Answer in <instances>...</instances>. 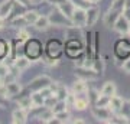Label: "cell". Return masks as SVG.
<instances>
[{
  "label": "cell",
  "mask_w": 130,
  "mask_h": 124,
  "mask_svg": "<svg viewBox=\"0 0 130 124\" xmlns=\"http://www.w3.org/2000/svg\"><path fill=\"white\" fill-rule=\"evenodd\" d=\"M25 20H26V23H30V25H33V23L36 22V19L39 17V14L36 13V12H26V13L23 14Z\"/></svg>",
  "instance_id": "21"
},
{
  "label": "cell",
  "mask_w": 130,
  "mask_h": 124,
  "mask_svg": "<svg viewBox=\"0 0 130 124\" xmlns=\"http://www.w3.org/2000/svg\"><path fill=\"white\" fill-rule=\"evenodd\" d=\"M72 90H74L75 94H81V92H85V91H87V84H85V81H84V79H79V81H77V82L74 84Z\"/></svg>",
  "instance_id": "19"
},
{
  "label": "cell",
  "mask_w": 130,
  "mask_h": 124,
  "mask_svg": "<svg viewBox=\"0 0 130 124\" xmlns=\"http://www.w3.org/2000/svg\"><path fill=\"white\" fill-rule=\"evenodd\" d=\"M55 118L59 121V123H64L67 120L70 118V114H68V111L64 110V111H59V113H55Z\"/></svg>",
  "instance_id": "22"
},
{
  "label": "cell",
  "mask_w": 130,
  "mask_h": 124,
  "mask_svg": "<svg viewBox=\"0 0 130 124\" xmlns=\"http://www.w3.org/2000/svg\"><path fill=\"white\" fill-rule=\"evenodd\" d=\"M56 6H58V9L61 10V13L64 14V16H67V17L71 19V14H72V12H74L75 6L71 3L70 0H62V2L58 3Z\"/></svg>",
  "instance_id": "7"
},
{
  "label": "cell",
  "mask_w": 130,
  "mask_h": 124,
  "mask_svg": "<svg viewBox=\"0 0 130 124\" xmlns=\"http://www.w3.org/2000/svg\"><path fill=\"white\" fill-rule=\"evenodd\" d=\"M71 123H78V124H81V123H84V121H83V120H81V118H77V120H71Z\"/></svg>",
  "instance_id": "30"
},
{
  "label": "cell",
  "mask_w": 130,
  "mask_h": 124,
  "mask_svg": "<svg viewBox=\"0 0 130 124\" xmlns=\"http://www.w3.org/2000/svg\"><path fill=\"white\" fill-rule=\"evenodd\" d=\"M12 10H13V2H12V0L3 2V3L0 5V17L6 19L10 13H12Z\"/></svg>",
  "instance_id": "11"
},
{
  "label": "cell",
  "mask_w": 130,
  "mask_h": 124,
  "mask_svg": "<svg viewBox=\"0 0 130 124\" xmlns=\"http://www.w3.org/2000/svg\"><path fill=\"white\" fill-rule=\"evenodd\" d=\"M7 52H9V46L6 45L5 42H0V56L6 55Z\"/></svg>",
  "instance_id": "27"
},
{
  "label": "cell",
  "mask_w": 130,
  "mask_h": 124,
  "mask_svg": "<svg viewBox=\"0 0 130 124\" xmlns=\"http://www.w3.org/2000/svg\"><path fill=\"white\" fill-rule=\"evenodd\" d=\"M65 104L67 105H70V107H74V102H75V97L74 94H67V97H65Z\"/></svg>",
  "instance_id": "25"
},
{
  "label": "cell",
  "mask_w": 130,
  "mask_h": 124,
  "mask_svg": "<svg viewBox=\"0 0 130 124\" xmlns=\"http://www.w3.org/2000/svg\"><path fill=\"white\" fill-rule=\"evenodd\" d=\"M129 32H130V29H129Z\"/></svg>",
  "instance_id": "35"
},
{
  "label": "cell",
  "mask_w": 130,
  "mask_h": 124,
  "mask_svg": "<svg viewBox=\"0 0 130 124\" xmlns=\"http://www.w3.org/2000/svg\"><path fill=\"white\" fill-rule=\"evenodd\" d=\"M3 20H5V19H3V17H0V29H3V28H5V22H3Z\"/></svg>",
  "instance_id": "31"
},
{
  "label": "cell",
  "mask_w": 130,
  "mask_h": 124,
  "mask_svg": "<svg viewBox=\"0 0 130 124\" xmlns=\"http://www.w3.org/2000/svg\"><path fill=\"white\" fill-rule=\"evenodd\" d=\"M30 98H32L33 107H42V105H45V97L42 95L39 91H35V94H33Z\"/></svg>",
  "instance_id": "15"
},
{
  "label": "cell",
  "mask_w": 130,
  "mask_h": 124,
  "mask_svg": "<svg viewBox=\"0 0 130 124\" xmlns=\"http://www.w3.org/2000/svg\"><path fill=\"white\" fill-rule=\"evenodd\" d=\"M20 90H22V87H20L18 82H7L6 84V94H7V97H12V95L19 94Z\"/></svg>",
  "instance_id": "14"
},
{
  "label": "cell",
  "mask_w": 130,
  "mask_h": 124,
  "mask_svg": "<svg viewBox=\"0 0 130 124\" xmlns=\"http://www.w3.org/2000/svg\"><path fill=\"white\" fill-rule=\"evenodd\" d=\"M121 12H123V10H120V9H116V7H110L108 13H107V14H106V17H104V23H106L108 28H111L113 25H114V22L117 20V17L120 16Z\"/></svg>",
  "instance_id": "6"
},
{
  "label": "cell",
  "mask_w": 130,
  "mask_h": 124,
  "mask_svg": "<svg viewBox=\"0 0 130 124\" xmlns=\"http://www.w3.org/2000/svg\"><path fill=\"white\" fill-rule=\"evenodd\" d=\"M123 69H124L127 74H130V58L124 61V64H123Z\"/></svg>",
  "instance_id": "28"
},
{
  "label": "cell",
  "mask_w": 130,
  "mask_h": 124,
  "mask_svg": "<svg viewBox=\"0 0 130 124\" xmlns=\"http://www.w3.org/2000/svg\"><path fill=\"white\" fill-rule=\"evenodd\" d=\"M93 115L97 120H100V121H108L110 123V120H107V118H111V110L108 107L97 105L93 108Z\"/></svg>",
  "instance_id": "2"
},
{
  "label": "cell",
  "mask_w": 130,
  "mask_h": 124,
  "mask_svg": "<svg viewBox=\"0 0 130 124\" xmlns=\"http://www.w3.org/2000/svg\"><path fill=\"white\" fill-rule=\"evenodd\" d=\"M90 3H97V2H100V0H88Z\"/></svg>",
  "instance_id": "32"
},
{
  "label": "cell",
  "mask_w": 130,
  "mask_h": 124,
  "mask_svg": "<svg viewBox=\"0 0 130 124\" xmlns=\"http://www.w3.org/2000/svg\"><path fill=\"white\" fill-rule=\"evenodd\" d=\"M71 22L74 23L77 28H83L87 23V12L81 7H75L72 14H71Z\"/></svg>",
  "instance_id": "1"
},
{
  "label": "cell",
  "mask_w": 130,
  "mask_h": 124,
  "mask_svg": "<svg viewBox=\"0 0 130 124\" xmlns=\"http://www.w3.org/2000/svg\"><path fill=\"white\" fill-rule=\"evenodd\" d=\"M18 38H19V41L20 42H25V41H28L29 38H30V35H29V32H26L25 29H19Z\"/></svg>",
  "instance_id": "23"
},
{
  "label": "cell",
  "mask_w": 130,
  "mask_h": 124,
  "mask_svg": "<svg viewBox=\"0 0 130 124\" xmlns=\"http://www.w3.org/2000/svg\"><path fill=\"white\" fill-rule=\"evenodd\" d=\"M129 120H127V117H124V115H117V117H111V120H110V123H127Z\"/></svg>",
  "instance_id": "26"
},
{
  "label": "cell",
  "mask_w": 130,
  "mask_h": 124,
  "mask_svg": "<svg viewBox=\"0 0 130 124\" xmlns=\"http://www.w3.org/2000/svg\"><path fill=\"white\" fill-rule=\"evenodd\" d=\"M55 94H56V97H58V100H65V97H67V88L59 85Z\"/></svg>",
  "instance_id": "24"
},
{
  "label": "cell",
  "mask_w": 130,
  "mask_h": 124,
  "mask_svg": "<svg viewBox=\"0 0 130 124\" xmlns=\"http://www.w3.org/2000/svg\"><path fill=\"white\" fill-rule=\"evenodd\" d=\"M101 94L106 95V97H113L114 94H116V84L111 82V81L106 82L101 88Z\"/></svg>",
  "instance_id": "13"
},
{
  "label": "cell",
  "mask_w": 130,
  "mask_h": 124,
  "mask_svg": "<svg viewBox=\"0 0 130 124\" xmlns=\"http://www.w3.org/2000/svg\"><path fill=\"white\" fill-rule=\"evenodd\" d=\"M12 121H13L14 124H23L26 123V120H28V110H25V108H22V107H19V108H16V110L12 113Z\"/></svg>",
  "instance_id": "5"
},
{
  "label": "cell",
  "mask_w": 130,
  "mask_h": 124,
  "mask_svg": "<svg viewBox=\"0 0 130 124\" xmlns=\"http://www.w3.org/2000/svg\"><path fill=\"white\" fill-rule=\"evenodd\" d=\"M48 2H51V0H48Z\"/></svg>",
  "instance_id": "33"
},
{
  "label": "cell",
  "mask_w": 130,
  "mask_h": 124,
  "mask_svg": "<svg viewBox=\"0 0 130 124\" xmlns=\"http://www.w3.org/2000/svg\"><path fill=\"white\" fill-rule=\"evenodd\" d=\"M87 12V23H85V26H93L94 23L97 22L98 19V13H100V10L97 9V7H91V9L85 10Z\"/></svg>",
  "instance_id": "10"
},
{
  "label": "cell",
  "mask_w": 130,
  "mask_h": 124,
  "mask_svg": "<svg viewBox=\"0 0 130 124\" xmlns=\"http://www.w3.org/2000/svg\"><path fill=\"white\" fill-rule=\"evenodd\" d=\"M124 10H130V0H126V6H124Z\"/></svg>",
  "instance_id": "29"
},
{
  "label": "cell",
  "mask_w": 130,
  "mask_h": 124,
  "mask_svg": "<svg viewBox=\"0 0 130 124\" xmlns=\"http://www.w3.org/2000/svg\"><path fill=\"white\" fill-rule=\"evenodd\" d=\"M113 28L116 29L119 33H121V35H126V33H129V29H130V22L129 19L126 17V16H119L117 17V20L114 22V25H113Z\"/></svg>",
  "instance_id": "3"
},
{
  "label": "cell",
  "mask_w": 130,
  "mask_h": 124,
  "mask_svg": "<svg viewBox=\"0 0 130 124\" xmlns=\"http://www.w3.org/2000/svg\"><path fill=\"white\" fill-rule=\"evenodd\" d=\"M75 74H77L81 79H84V81H87V79H95V78H97V74H95V71H94V69H78Z\"/></svg>",
  "instance_id": "12"
},
{
  "label": "cell",
  "mask_w": 130,
  "mask_h": 124,
  "mask_svg": "<svg viewBox=\"0 0 130 124\" xmlns=\"http://www.w3.org/2000/svg\"><path fill=\"white\" fill-rule=\"evenodd\" d=\"M29 65H30V61L28 58H18V59L14 61V66L19 71H25L26 68H29Z\"/></svg>",
  "instance_id": "16"
},
{
  "label": "cell",
  "mask_w": 130,
  "mask_h": 124,
  "mask_svg": "<svg viewBox=\"0 0 130 124\" xmlns=\"http://www.w3.org/2000/svg\"><path fill=\"white\" fill-rule=\"evenodd\" d=\"M51 78L46 77V75H43V77H38L36 79H33L32 84L29 85V88L32 90V91H41L42 88H46L49 87V84H51Z\"/></svg>",
  "instance_id": "4"
},
{
  "label": "cell",
  "mask_w": 130,
  "mask_h": 124,
  "mask_svg": "<svg viewBox=\"0 0 130 124\" xmlns=\"http://www.w3.org/2000/svg\"><path fill=\"white\" fill-rule=\"evenodd\" d=\"M123 105H124V101H123V98H120L119 95H114L110 97V102H108V108L111 111H119L123 108Z\"/></svg>",
  "instance_id": "8"
},
{
  "label": "cell",
  "mask_w": 130,
  "mask_h": 124,
  "mask_svg": "<svg viewBox=\"0 0 130 124\" xmlns=\"http://www.w3.org/2000/svg\"><path fill=\"white\" fill-rule=\"evenodd\" d=\"M39 49H41V45H39L36 41H30V43L28 45V54L32 55V56L39 55Z\"/></svg>",
  "instance_id": "17"
},
{
  "label": "cell",
  "mask_w": 130,
  "mask_h": 124,
  "mask_svg": "<svg viewBox=\"0 0 130 124\" xmlns=\"http://www.w3.org/2000/svg\"><path fill=\"white\" fill-rule=\"evenodd\" d=\"M87 107H88V101H87V100H84V98H75V102H74L75 110L83 111V110H85Z\"/></svg>",
  "instance_id": "20"
},
{
  "label": "cell",
  "mask_w": 130,
  "mask_h": 124,
  "mask_svg": "<svg viewBox=\"0 0 130 124\" xmlns=\"http://www.w3.org/2000/svg\"><path fill=\"white\" fill-rule=\"evenodd\" d=\"M33 26L38 29V30H46L49 26H51V20L48 16H41L39 14V17L36 19V22L33 23Z\"/></svg>",
  "instance_id": "9"
},
{
  "label": "cell",
  "mask_w": 130,
  "mask_h": 124,
  "mask_svg": "<svg viewBox=\"0 0 130 124\" xmlns=\"http://www.w3.org/2000/svg\"><path fill=\"white\" fill-rule=\"evenodd\" d=\"M129 105H130V102H129Z\"/></svg>",
  "instance_id": "34"
},
{
  "label": "cell",
  "mask_w": 130,
  "mask_h": 124,
  "mask_svg": "<svg viewBox=\"0 0 130 124\" xmlns=\"http://www.w3.org/2000/svg\"><path fill=\"white\" fill-rule=\"evenodd\" d=\"M18 104H19V107H22L25 110L33 108V102H32V98H30V97H23V98H20L18 101Z\"/></svg>",
  "instance_id": "18"
}]
</instances>
